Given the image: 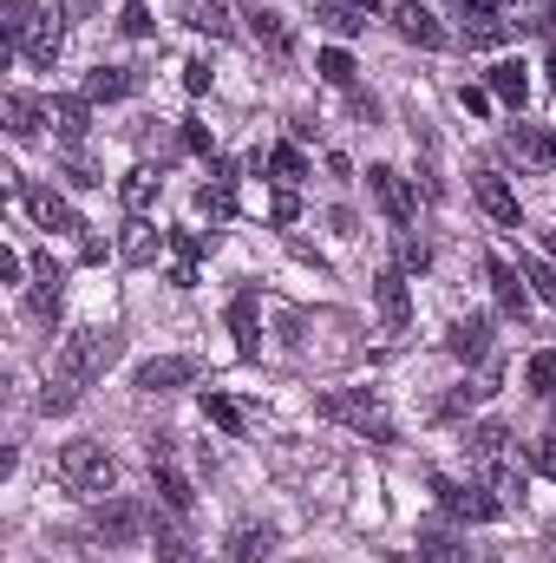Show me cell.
Returning <instances> with one entry per match:
<instances>
[{
    "instance_id": "1",
    "label": "cell",
    "mask_w": 556,
    "mask_h": 563,
    "mask_svg": "<svg viewBox=\"0 0 556 563\" xmlns=\"http://www.w3.org/2000/svg\"><path fill=\"white\" fill-rule=\"evenodd\" d=\"M112 361H119V334H112V328H79V334H66V347L53 354V387L40 394V407H46V413H66V407L79 400V387H92Z\"/></svg>"
},
{
    "instance_id": "2",
    "label": "cell",
    "mask_w": 556,
    "mask_h": 563,
    "mask_svg": "<svg viewBox=\"0 0 556 563\" xmlns=\"http://www.w3.org/2000/svg\"><path fill=\"white\" fill-rule=\"evenodd\" d=\"M53 472H59V485H66V492H86V498H105V492L119 485V465H112V452H105V445H92V439H73V445H59Z\"/></svg>"
},
{
    "instance_id": "3",
    "label": "cell",
    "mask_w": 556,
    "mask_h": 563,
    "mask_svg": "<svg viewBox=\"0 0 556 563\" xmlns=\"http://www.w3.org/2000/svg\"><path fill=\"white\" fill-rule=\"evenodd\" d=\"M321 420H341V426H354L360 439H393V420H387V407L367 394V387H341V394H327L321 400Z\"/></svg>"
},
{
    "instance_id": "4",
    "label": "cell",
    "mask_w": 556,
    "mask_h": 563,
    "mask_svg": "<svg viewBox=\"0 0 556 563\" xmlns=\"http://www.w3.org/2000/svg\"><path fill=\"white\" fill-rule=\"evenodd\" d=\"M86 531H92L99 544H112V551H119V544H138L144 531H151V511H144L138 498H105V505L92 511V525H86Z\"/></svg>"
},
{
    "instance_id": "5",
    "label": "cell",
    "mask_w": 556,
    "mask_h": 563,
    "mask_svg": "<svg viewBox=\"0 0 556 563\" xmlns=\"http://www.w3.org/2000/svg\"><path fill=\"white\" fill-rule=\"evenodd\" d=\"M432 492H438V505H445L452 518H465V525H485V518H498V492H491V485H458V478H432Z\"/></svg>"
},
{
    "instance_id": "6",
    "label": "cell",
    "mask_w": 556,
    "mask_h": 563,
    "mask_svg": "<svg viewBox=\"0 0 556 563\" xmlns=\"http://www.w3.org/2000/svg\"><path fill=\"white\" fill-rule=\"evenodd\" d=\"M367 190H374V203L387 210V223H393V230H407V223H413V184H407L393 164H374V170H367Z\"/></svg>"
},
{
    "instance_id": "7",
    "label": "cell",
    "mask_w": 556,
    "mask_h": 563,
    "mask_svg": "<svg viewBox=\"0 0 556 563\" xmlns=\"http://www.w3.org/2000/svg\"><path fill=\"white\" fill-rule=\"evenodd\" d=\"M20 203H26V217L40 223V230H86L79 223V210L53 190V184H33V190H20Z\"/></svg>"
},
{
    "instance_id": "8",
    "label": "cell",
    "mask_w": 556,
    "mask_h": 563,
    "mask_svg": "<svg viewBox=\"0 0 556 563\" xmlns=\"http://www.w3.org/2000/svg\"><path fill=\"white\" fill-rule=\"evenodd\" d=\"M151 478H157V498H164L170 511H190V505H197V492H190V478L177 472V459H170V445H164V439L151 445Z\"/></svg>"
},
{
    "instance_id": "9",
    "label": "cell",
    "mask_w": 556,
    "mask_h": 563,
    "mask_svg": "<svg viewBox=\"0 0 556 563\" xmlns=\"http://www.w3.org/2000/svg\"><path fill=\"white\" fill-rule=\"evenodd\" d=\"M132 380H138V394H170V387L197 380V361H184V354H151Z\"/></svg>"
},
{
    "instance_id": "10",
    "label": "cell",
    "mask_w": 556,
    "mask_h": 563,
    "mask_svg": "<svg viewBox=\"0 0 556 563\" xmlns=\"http://www.w3.org/2000/svg\"><path fill=\"white\" fill-rule=\"evenodd\" d=\"M471 190H478V203H485V217H491V223H504V230H518V223H524V203L511 197V184H504V177L478 170V177H471Z\"/></svg>"
},
{
    "instance_id": "11",
    "label": "cell",
    "mask_w": 556,
    "mask_h": 563,
    "mask_svg": "<svg viewBox=\"0 0 556 563\" xmlns=\"http://www.w3.org/2000/svg\"><path fill=\"white\" fill-rule=\"evenodd\" d=\"M0 119H7V132H13V139H33L40 125H53L46 99H33V92H7V99H0Z\"/></svg>"
},
{
    "instance_id": "12",
    "label": "cell",
    "mask_w": 556,
    "mask_h": 563,
    "mask_svg": "<svg viewBox=\"0 0 556 563\" xmlns=\"http://www.w3.org/2000/svg\"><path fill=\"white\" fill-rule=\"evenodd\" d=\"M177 13H184V26H190V33H210V40H230V33H236L230 0H184Z\"/></svg>"
},
{
    "instance_id": "13",
    "label": "cell",
    "mask_w": 556,
    "mask_h": 563,
    "mask_svg": "<svg viewBox=\"0 0 556 563\" xmlns=\"http://www.w3.org/2000/svg\"><path fill=\"white\" fill-rule=\"evenodd\" d=\"M393 26H400V40H413V46H445V26H438L419 0H400V7H393Z\"/></svg>"
},
{
    "instance_id": "14",
    "label": "cell",
    "mask_w": 556,
    "mask_h": 563,
    "mask_svg": "<svg viewBox=\"0 0 556 563\" xmlns=\"http://www.w3.org/2000/svg\"><path fill=\"white\" fill-rule=\"evenodd\" d=\"M59 46H66V26H59V13H40V20H33V33H26V46H20V53H26V59H33V66H53V59H59Z\"/></svg>"
},
{
    "instance_id": "15",
    "label": "cell",
    "mask_w": 556,
    "mask_h": 563,
    "mask_svg": "<svg viewBox=\"0 0 556 563\" xmlns=\"http://www.w3.org/2000/svg\"><path fill=\"white\" fill-rule=\"evenodd\" d=\"M445 347H452L458 361H478V354L491 347V314H465V321L445 334Z\"/></svg>"
},
{
    "instance_id": "16",
    "label": "cell",
    "mask_w": 556,
    "mask_h": 563,
    "mask_svg": "<svg viewBox=\"0 0 556 563\" xmlns=\"http://www.w3.org/2000/svg\"><path fill=\"white\" fill-rule=\"evenodd\" d=\"M33 20H40V0H0V40H7V53L26 46Z\"/></svg>"
},
{
    "instance_id": "17",
    "label": "cell",
    "mask_w": 556,
    "mask_h": 563,
    "mask_svg": "<svg viewBox=\"0 0 556 563\" xmlns=\"http://www.w3.org/2000/svg\"><path fill=\"white\" fill-rule=\"evenodd\" d=\"M374 301H380V314H387V328H407V314H413V301H407V276H400V269H387V276L374 282Z\"/></svg>"
},
{
    "instance_id": "18",
    "label": "cell",
    "mask_w": 556,
    "mask_h": 563,
    "mask_svg": "<svg viewBox=\"0 0 556 563\" xmlns=\"http://www.w3.org/2000/svg\"><path fill=\"white\" fill-rule=\"evenodd\" d=\"M314 20H321L327 33H341V40H347V33H360V26H367V7H360V0H314Z\"/></svg>"
},
{
    "instance_id": "19",
    "label": "cell",
    "mask_w": 556,
    "mask_h": 563,
    "mask_svg": "<svg viewBox=\"0 0 556 563\" xmlns=\"http://www.w3.org/2000/svg\"><path fill=\"white\" fill-rule=\"evenodd\" d=\"M269 551H276V531H269V525H236L230 563H269Z\"/></svg>"
},
{
    "instance_id": "20",
    "label": "cell",
    "mask_w": 556,
    "mask_h": 563,
    "mask_svg": "<svg viewBox=\"0 0 556 563\" xmlns=\"http://www.w3.org/2000/svg\"><path fill=\"white\" fill-rule=\"evenodd\" d=\"M157 184H164V177H157L151 164H138V170H125V184H119V197H125V210H132V217H144V210L157 203Z\"/></svg>"
},
{
    "instance_id": "21",
    "label": "cell",
    "mask_w": 556,
    "mask_h": 563,
    "mask_svg": "<svg viewBox=\"0 0 556 563\" xmlns=\"http://www.w3.org/2000/svg\"><path fill=\"white\" fill-rule=\"evenodd\" d=\"M26 308H33L40 321L59 314V263H53V256H40V282H33V295H26Z\"/></svg>"
},
{
    "instance_id": "22",
    "label": "cell",
    "mask_w": 556,
    "mask_h": 563,
    "mask_svg": "<svg viewBox=\"0 0 556 563\" xmlns=\"http://www.w3.org/2000/svg\"><path fill=\"white\" fill-rule=\"evenodd\" d=\"M504 26H556V0H498Z\"/></svg>"
},
{
    "instance_id": "23",
    "label": "cell",
    "mask_w": 556,
    "mask_h": 563,
    "mask_svg": "<svg viewBox=\"0 0 556 563\" xmlns=\"http://www.w3.org/2000/svg\"><path fill=\"white\" fill-rule=\"evenodd\" d=\"M138 79H132V66H99V73H86V99L99 106V99H125Z\"/></svg>"
},
{
    "instance_id": "24",
    "label": "cell",
    "mask_w": 556,
    "mask_h": 563,
    "mask_svg": "<svg viewBox=\"0 0 556 563\" xmlns=\"http://www.w3.org/2000/svg\"><path fill=\"white\" fill-rule=\"evenodd\" d=\"M491 99H504V106H524V99H531V79H524L518 59H498V66H491Z\"/></svg>"
},
{
    "instance_id": "25",
    "label": "cell",
    "mask_w": 556,
    "mask_h": 563,
    "mask_svg": "<svg viewBox=\"0 0 556 563\" xmlns=\"http://www.w3.org/2000/svg\"><path fill=\"white\" fill-rule=\"evenodd\" d=\"M230 328H236V354H256V347H263V328H256V295H236V301H230Z\"/></svg>"
},
{
    "instance_id": "26",
    "label": "cell",
    "mask_w": 556,
    "mask_h": 563,
    "mask_svg": "<svg viewBox=\"0 0 556 563\" xmlns=\"http://www.w3.org/2000/svg\"><path fill=\"white\" fill-rule=\"evenodd\" d=\"M491 288H498V308H504V314H524V308H531V295H524V276H518L511 263H491Z\"/></svg>"
},
{
    "instance_id": "27",
    "label": "cell",
    "mask_w": 556,
    "mask_h": 563,
    "mask_svg": "<svg viewBox=\"0 0 556 563\" xmlns=\"http://www.w3.org/2000/svg\"><path fill=\"white\" fill-rule=\"evenodd\" d=\"M243 20H249V33H256V46H269L276 59L288 53V26H281V13H269V7H249Z\"/></svg>"
},
{
    "instance_id": "28",
    "label": "cell",
    "mask_w": 556,
    "mask_h": 563,
    "mask_svg": "<svg viewBox=\"0 0 556 563\" xmlns=\"http://www.w3.org/2000/svg\"><path fill=\"white\" fill-rule=\"evenodd\" d=\"M86 106H92V99H53V106H46V112H53V132L66 144L86 139Z\"/></svg>"
},
{
    "instance_id": "29",
    "label": "cell",
    "mask_w": 556,
    "mask_h": 563,
    "mask_svg": "<svg viewBox=\"0 0 556 563\" xmlns=\"http://www.w3.org/2000/svg\"><path fill=\"white\" fill-rule=\"evenodd\" d=\"M119 250H125V263H151V256H157V230H151L144 217H132V223H125V243H119Z\"/></svg>"
},
{
    "instance_id": "30",
    "label": "cell",
    "mask_w": 556,
    "mask_h": 563,
    "mask_svg": "<svg viewBox=\"0 0 556 563\" xmlns=\"http://www.w3.org/2000/svg\"><path fill=\"white\" fill-rule=\"evenodd\" d=\"M419 558L425 563H465V544H458L452 531H425V538H419Z\"/></svg>"
},
{
    "instance_id": "31",
    "label": "cell",
    "mask_w": 556,
    "mask_h": 563,
    "mask_svg": "<svg viewBox=\"0 0 556 563\" xmlns=\"http://www.w3.org/2000/svg\"><path fill=\"white\" fill-rule=\"evenodd\" d=\"M524 380H531V394H556V347L524 361Z\"/></svg>"
},
{
    "instance_id": "32",
    "label": "cell",
    "mask_w": 556,
    "mask_h": 563,
    "mask_svg": "<svg viewBox=\"0 0 556 563\" xmlns=\"http://www.w3.org/2000/svg\"><path fill=\"white\" fill-rule=\"evenodd\" d=\"M197 203H203L210 217H230V210H236V190H230V177H210V184L197 190Z\"/></svg>"
},
{
    "instance_id": "33",
    "label": "cell",
    "mask_w": 556,
    "mask_h": 563,
    "mask_svg": "<svg viewBox=\"0 0 556 563\" xmlns=\"http://www.w3.org/2000/svg\"><path fill=\"white\" fill-rule=\"evenodd\" d=\"M314 66H321V79H327V86H354V59H347L341 46H327Z\"/></svg>"
},
{
    "instance_id": "34",
    "label": "cell",
    "mask_w": 556,
    "mask_h": 563,
    "mask_svg": "<svg viewBox=\"0 0 556 563\" xmlns=\"http://www.w3.org/2000/svg\"><path fill=\"white\" fill-rule=\"evenodd\" d=\"M504 439H511L504 426H478V432H471V452H478L485 465H498V459H504Z\"/></svg>"
},
{
    "instance_id": "35",
    "label": "cell",
    "mask_w": 556,
    "mask_h": 563,
    "mask_svg": "<svg viewBox=\"0 0 556 563\" xmlns=\"http://www.w3.org/2000/svg\"><path fill=\"white\" fill-rule=\"evenodd\" d=\"M203 420H216L223 432H243V413H236V400H223V394H203Z\"/></svg>"
},
{
    "instance_id": "36",
    "label": "cell",
    "mask_w": 556,
    "mask_h": 563,
    "mask_svg": "<svg viewBox=\"0 0 556 563\" xmlns=\"http://www.w3.org/2000/svg\"><path fill=\"white\" fill-rule=\"evenodd\" d=\"M269 170H276L281 184H294V177H308V164H301V151H294V144H276V151H269Z\"/></svg>"
},
{
    "instance_id": "37",
    "label": "cell",
    "mask_w": 556,
    "mask_h": 563,
    "mask_svg": "<svg viewBox=\"0 0 556 563\" xmlns=\"http://www.w3.org/2000/svg\"><path fill=\"white\" fill-rule=\"evenodd\" d=\"M157 551H164V563H190V538L177 525H157Z\"/></svg>"
},
{
    "instance_id": "38",
    "label": "cell",
    "mask_w": 556,
    "mask_h": 563,
    "mask_svg": "<svg viewBox=\"0 0 556 563\" xmlns=\"http://www.w3.org/2000/svg\"><path fill=\"white\" fill-rule=\"evenodd\" d=\"M524 282L537 301H556V263H524Z\"/></svg>"
},
{
    "instance_id": "39",
    "label": "cell",
    "mask_w": 556,
    "mask_h": 563,
    "mask_svg": "<svg viewBox=\"0 0 556 563\" xmlns=\"http://www.w3.org/2000/svg\"><path fill=\"white\" fill-rule=\"evenodd\" d=\"M119 26H125L132 40H144V33H151V7H144V0H132V7L119 13Z\"/></svg>"
},
{
    "instance_id": "40",
    "label": "cell",
    "mask_w": 556,
    "mask_h": 563,
    "mask_svg": "<svg viewBox=\"0 0 556 563\" xmlns=\"http://www.w3.org/2000/svg\"><path fill=\"white\" fill-rule=\"evenodd\" d=\"M531 472L556 478V439H537V445H531Z\"/></svg>"
},
{
    "instance_id": "41",
    "label": "cell",
    "mask_w": 556,
    "mask_h": 563,
    "mask_svg": "<svg viewBox=\"0 0 556 563\" xmlns=\"http://www.w3.org/2000/svg\"><path fill=\"white\" fill-rule=\"evenodd\" d=\"M269 217H276V223H294V217H301V203H294V190H276V197H269Z\"/></svg>"
},
{
    "instance_id": "42",
    "label": "cell",
    "mask_w": 556,
    "mask_h": 563,
    "mask_svg": "<svg viewBox=\"0 0 556 563\" xmlns=\"http://www.w3.org/2000/svg\"><path fill=\"white\" fill-rule=\"evenodd\" d=\"M184 92H210V66H203V59L184 66Z\"/></svg>"
},
{
    "instance_id": "43",
    "label": "cell",
    "mask_w": 556,
    "mask_h": 563,
    "mask_svg": "<svg viewBox=\"0 0 556 563\" xmlns=\"http://www.w3.org/2000/svg\"><path fill=\"white\" fill-rule=\"evenodd\" d=\"M485 394H491V387H471V380H465V387L445 400V413H465V407H471V400H485Z\"/></svg>"
},
{
    "instance_id": "44",
    "label": "cell",
    "mask_w": 556,
    "mask_h": 563,
    "mask_svg": "<svg viewBox=\"0 0 556 563\" xmlns=\"http://www.w3.org/2000/svg\"><path fill=\"white\" fill-rule=\"evenodd\" d=\"M400 263H407V269H425L432 256H425V243H413V236H407V243H400Z\"/></svg>"
},
{
    "instance_id": "45",
    "label": "cell",
    "mask_w": 556,
    "mask_h": 563,
    "mask_svg": "<svg viewBox=\"0 0 556 563\" xmlns=\"http://www.w3.org/2000/svg\"><path fill=\"white\" fill-rule=\"evenodd\" d=\"M458 99H465V112H491V92H485V86H465Z\"/></svg>"
},
{
    "instance_id": "46",
    "label": "cell",
    "mask_w": 556,
    "mask_h": 563,
    "mask_svg": "<svg viewBox=\"0 0 556 563\" xmlns=\"http://www.w3.org/2000/svg\"><path fill=\"white\" fill-rule=\"evenodd\" d=\"M458 7H465L471 20H491V13H498V0H458Z\"/></svg>"
},
{
    "instance_id": "47",
    "label": "cell",
    "mask_w": 556,
    "mask_h": 563,
    "mask_svg": "<svg viewBox=\"0 0 556 563\" xmlns=\"http://www.w3.org/2000/svg\"><path fill=\"white\" fill-rule=\"evenodd\" d=\"M66 7H73V13H92V7H99V0H66Z\"/></svg>"
},
{
    "instance_id": "48",
    "label": "cell",
    "mask_w": 556,
    "mask_h": 563,
    "mask_svg": "<svg viewBox=\"0 0 556 563\" xmlns=\"http://www.w3.org/2000/svg\"><path fill=\"white\" fill-rule=\"evenodd\" d=\"M551 256H556V230H551Z\"/></svg>"
},
{
    "instance_id": "49",
    "label": "cell",
    "mask_w": 556,
    "mask_h": 563,
    "mask_svg": "<svg viewBox=\"0 0 556 563\" xmlns=\"http://www.w3.org/2000/svg\"><path fill=\"white\" fill-rule=\"evenodd\" d=\"M360 7H374V0H360Z\"/></svg>"
},
{
    "instance_id": "50",
    "label": "cell",
    "mask_w": 556,
    "mask_h": 563,
    "mask_svg": "<svg viewBox=\"0 0 556 563\" xmlns=\"http://www.w3.org/2000/svg\"><path fill=\"white\" fill-rule=\"evenodd\" d=\"M551 66H556V53H551Z\"/></svg>"
}]
</instances>
